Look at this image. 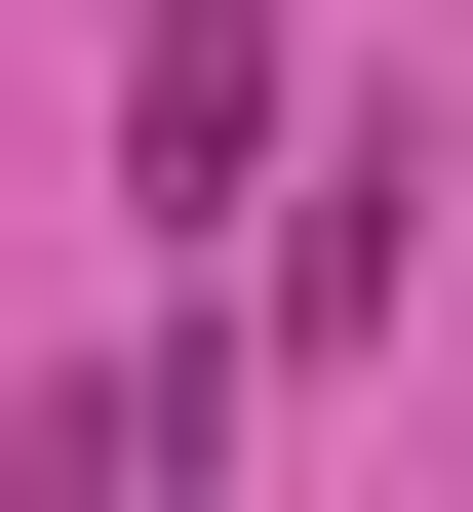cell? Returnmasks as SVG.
Returning a JSON list of instances; mask_svg holds the SVG:
<instances>
[{
    "label": "cell",
    "mask_w": 473,
    "mask_h": 512,
    "mask_svg": "<svg viewBox=\"0 0 473 512\" xmlns=\"http://www.w3.org/2000/svg\"><path fill=\"white\" fill-rule=\"evenodd\" d=\"M276 158H316V79H276V0H158V40H119V197H158V237H237Z\"/></svg>",
    "instance_id": "1"
}]
</instances>
